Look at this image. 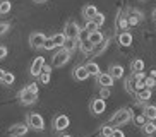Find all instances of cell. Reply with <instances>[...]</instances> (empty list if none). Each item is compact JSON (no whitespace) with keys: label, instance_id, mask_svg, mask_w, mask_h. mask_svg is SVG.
<instances>
[{"label":"cell","instance_id":"obj_1","mask_svg":"<svg viewBox=\"0 0 156 137\" xmlns=\"http://www.w3.org/2000/svg\"><path fill=\"white\" fill-rule=\"evenodd\" d=\"M134 118V113L130 108H120L119 111H115L113 115H112L110 122H108V125H125V123H129L130 120Z\"/></svg>","mask_w":156,"mask_h":137},{"label":"cell","instance_id":"obj_2","mask_svg":"<svg viewBox=\"0 0 156 137\" xmlns=\"http://www.w3.org/2000/svg\"><path fill=\"white\" fill-rule=\"evenodd\" d=\"M26 123H28L29 128L36 130V132L45 130V120H43V117L40 113H36V111H31V113L26 115Z\"/></svg>","mask_w":156,"mask_h":137},{"label":"cell","instance_id":"obj_3","mask_svg":"<svg viewBox=\"0 0 156 137\" xmlns=\"http://www.w3.org/2000/svg\"><path fill=\"white\" fill-rule=\"evenodd\" d=\"M17 98H19V103H21V105L29 106V105H34V103L38 101V93H33L31 89L26 86V87H23V89L19 91Z\"/></svg>","mask_w":156,"mask_h":137},{"label":"cell","instance_id":"obj_4","mask_svg":"<svg viewBox=\"0 0 156 137\" xmlns=\"http://www.w3.org/2000/svg\"><path fill=\"white\" fill-rule=\"evenodd\" d=\"M81 27H79V24L76 23V21H69V23L65 24V27H64V34H65V38L67 40H79V36H81Z\"/></svg>","mask_w":156,"mask_h":137},{"label":"cell","instance_id":"obj_5","mask_svg":"<svg viewBox=\"0 0 156 137\" xmlns=\"http://www.w3.org/2000/svg\"><path fill=\"white\" fill-rule=\"evenodd\" d=\"M70 55H72V53H69V51L64 50V48H60V50L51 57V67H57V68L64 67V65L70 60Z\"/></svg>","mask_w":156,"mask_h":137},{"label":"cell","instance_id":"obj_6","mask_svg":"<svg viewBox=\"0 0 156 137\" xmlns=\"http://www.w3.org/2000/svg\"><path fill=\"white\" fill-rule=\"evenodd\" d=\"M69 125H70V118L67 117V115L60 113V115H55V117H53L51 127H53V130H55V132H64Z\"/></svg>","mask_w":156,"mask_h":137},{"label":"cell","instance_id":"obj_7","mask_svg":"<svg viewBox=\"0 0 156 137\" xmlns=\"http://www.w3.org/2000/svg\"><path fill=\"white\" fill-rule=\"evenodd\" d=\"M45 40H46V36L40 31H34V33L29 34V45H31V48H34V50H41L43 45H45Z\"/></svg>","mask_w":156,"mask_h":137},{"label":"cell","instance_id":"obj_8","mask_svg":"<svg viewBox=\"0 0 156 137\" xmlns=\"http://www.w3.org/2000/svg\"><path fill=\"white\" fill-rule=\"evenodd\" d=\"M45 58L43 57H36V58L33 60L31 67H29V74H31L33 77H40V74H41L43 67H45Z\"/></svg>","mask_w":156,"mask_h":137},{"label":"cell","instance_id":"obj_9","mask_svg":"<svg viewBox=\"0 0 156 137\" xmlns=\"http://www.w3.org/2000/svg\"><path fill=\"white\" fill-rule=\"evenodd\" d=\"M29 127L28 123H16V125H12V127L9 128V135L10 137H24L26 134H28Z\"/></svg>","mask_w":156,"mask_h":137},{"label":"cell","instance_id":"obj_10","mask_svg":"<svg viewBox=\"0 0 156 137\" xmlns=\"http://www.w3.org/2000/svg\"><path fill=\"white\" fill-rule=\"evenodd\" d=\"M105 108H106V103H105V100H101V98H94V100L89 103V110H91L93 115H101L105 111Z\"/></svg>","mask_w":156,"mask_h":137},{"label":"cell","instance_id":"obj_11","mask_svg":"<svg viewBox=\"0 0 156 137\" xmlns=\"http://www.w3.org/2000/svg\"><path fill=\"white\" fill-rule=\"evenodd\" d=\"M96 81H98V84H100V87H112L113 82H115V79L112 77L108 72H101L96 77Z\"/></svg>","mask_w":156,"mask_h":137},{"label":"cell","instance_id":"obj_12","mask_svg":"<svg viewBox=\"0 0 156 137\" xmlns=\"http://www.w3.org/2000/svg\"><path fill=\"white\" fill-rule=\"evenodd\" d=\"M77 41H79V50L83 51L84 55H89V53H93V51H94V45L87 41V36H86V38L79 36Z\"/></svg>","mask_w":156,"mask_h":137},{"label":"cell","instance_id":"obj_13","mask_svg":"<svg viewBox=\"0 0 156 137\" xmlns=\"http://www.w3.org/2000/svg\"><path fill=\"white\" fill-rule=\"evenodd\" d=\"M127 21H129V26H137L142 21V12H139V10H136V9H129Z\"/></svg>","mask_w":156,"mask_h":137},{"label":"cell","instance_id":"obj_14","mask_svg":"<svg viewBox=\"0 0 156 137\" xmlns=\"http://www.w3.org/2000/svg\"><path fill=\"white\" fill-rule=\"evenodd\" d=\"M72 76H74V79H76V81H79V82L86 81V79L89 77V74H87V70H86V67H84V65H77V67L72 70Z\"/></svg>","mask_w":156,"mask_h":137},{"label":"cell","instance_id":"obj_15","mask_svg":"<svg viewBox=\"0 0 156 137\" xmlns=\"http://www.w3.org/2000/svg\"><path fill=\"white\" fill-rule=\"evenodd\" d=\"M117 41H119L120 46H130L132 45V34L129 31H124V33H119V36H117Z\"/></svg>","mask_w":156,"mask_h":137},{"label":"cell","instance_id":"obj_16","mask_svg":"<svg viewBox=\"0 0 156 137\" xmlns=\"http://www.w3.org/2000/svg\"><path fill=\"white\" fill-rule=\"evenodd\" d=\"M96 14H98L96 5H84L83 7V17L86 19V21H93Z\"/></svg>","mask_w":156,"mask_h":137},{"label":"cell","instance_id":"obj_17","mask_svg":"<svg viewBox=\"0 0 156 137\" xmlns=\"http://www.w3.org/2000/svg\"><path fill=\"white\" fill-rule=\"evenodd\" d=\"M142 115H144L149 122H154L156 120V105H144Z\"/></svg>","mask_w":156,"mask_h":137},{"label":"cell","instance_id":"obj_18","mask_svg":"<svg viewBox=\"0 0 156 137\" xmlns=\"http://www.w3.org/2000/svg\"><path fill=\"white\" fill-rule=\"evenodd\" d=\"M51 41H53V45H55V48H64L65 41H67V38H65L64 33H55V34H51Z\"/></svg>","mask_w":156,"mask_h":137},{"label":"cell","instance_id":"obj_19","mask_svg":"<svg viewBox=\"0 0 156 137\" xmlns=\"http://www.w3.org/2000/svg\"><path fill=\"white\" fill-rule=\"evenodd\" d=\"M113 79H122L124 77V67L119 64H112L110 65V72H108Z\"/></svg>","mask_w":156,"mask_h":137},{"label":"cell","instance_id":"obj_20","mask_svg":"<svg viewBox=\"0 0 156 137\" xmlns=\"http://www.w3.org/2000/svg\"><path fill=\"white\" fill-rule=\"evenodd\" d=\"M103 40H105V36H103V33H101L100 29H98V31H94V33H89V34H87V41H89V43H93L94 46L100 45Z\"/></svg>","mask_w":156,"mask_h":137},{"label":"cell","instance_id":"obj_21","mask_svg":"<svg viewBox=\"0 0 156 137\" xmlns=\"http://www.w3.org/2000/svg\"><path fill=\"white\" fill-rule=\"evenodd\" d=\"M136 98H137V103H147V101L151 100V89H147V87L141 89V91L136 94Z\"/></svg>","mask_w":156,"mask_h":137},{"label":"cell","instance_id":"obj_22","mask_svg":"<svg viewBox=\"0 0 156 137\" xmlns=\"http://www.w3.org/2000/svg\"><path fill=\"white\" fill-rule=\"evenodd\" d=\"M84 67H86V70H87V74H89V76H94V77H98V76L101 74V72H100V65H98L96 62H87Z\"/></svg>","mask_w":156,"mask_h":137},{"label":"cell","instance_id":"obj_23","mask_svg":"<svg viewBox=\"0 0 156 137\" xmlns=\"http://www.w3.org/2000/svg\"><path fill=\"white\" fill-rule=\"evenodd\" d=\"M117 29H120V33H124L125 29H129V21H127V16L120 14L117 17Z\"/></svg>","mask_w":156,"mask_h":137},{"label":"cell","instance_id":"obj_24","mask_svg":"<svg viewBox=\"0 0 156 137\" xmlns=\"http://www.w3.org/2000/svg\"><path fill=\"white\" fill-rule=\"evenodd\" d=\"M141 130H142V134H144V135H149V137H151L153 134L156 132V125H154V122H149V120H147V122L141 127Z\"/></svg>","mask_w":156,"mask_h":137},{"label":"cell","instance_id":"obj_25","mask_svg":"<svg viewBox=\"0 0 156 137\" xmlns=\"http://www.w3.org/2000/svg\"><path fill=\"white\" fill-rule=\"evenodd\" d=\"M130 70H132V74L144 72V62H142L141 58H136V60H132V64H130Z\"/></svg>","mask_w":156,"mask_h":137},{"label":"cell","instance_id":"obj_26","mask_svg":"<svg viewBox=\"0 0 156 137\" xmlns=\"http://www.w3.org/2000/svg\"><path fill=\"white\" fill-rule=\"evenodd\" d=\"M108 43H110V38H105V40H103V41L100 43V45H96V46H94V51H93V53H94V55H101L103 51L106 50V46H108Z\"/></svg>","mask_w":156,"mask_h":137},{"label":"cell","instance_id":"obj_27","mask_svg":"<svg viewBox=\"0 0 156 137\" xmlns=\"http://www.w3.org/2000/svg\"><path fill=\"white\" fill-rule=\"evenodd\" d=\"M10 9H12V4H10L9 0H0V16L9 14Z\"/></svg>","mask_w":156,"mask_h":137},{"label":"cell","instance_id":"obj_28","mask_svg":"<svg viewBox=\"0 0 156 137\" xmlns=\"http://www.w3.org/2000/svg\"><path fill=\"white\" fill-rule=\"evenodd\" d=\"M77 46H79V41L77 40H67V41H65V45H64V50H67L69 53H72Z\"/></svg>","mask_w":156,"mask_h":137},{"label":"cell","instance_id":"obj_29","mask_svg":"<svg viewBox=\"0 0 156 137\" xmlns=\"http://www.w3.org/2000/svg\"><path fill=\"white\" fill-rule=\"evenodd\" d=\"M113 128L115 127H112V125H103V127L100 128V135L101 137H112V134H113Z\"/></svg>","mask_w":156,"mask_h":137},{"label":"cell","instance_id":"obj_30","mask_svg":"<svg viewBox=\"0 0 156 137\" xmlns=\"http://www.w3.org/2000/svg\"><path fill=\"white\" fill-rule=\"evenodd\" d=\"M83 29L87 33V34H89V33H94V31H98L100 27L96 26V23H94V21H86V24H84V27H83Z\"/></svg>","mask_w":156,"mask_h":137},{"label":"cell","instance_id":"obj_31","mask_svg":"<svg viewBox=\"0 0 156 137\" xmlns=\"http://www.w3.org/2000/svg\"><path fill=\"white\" fill-rule=\"evenodd\" d=\"M14 81H16L14 74H12V72H5V76H4V81H2V84H5V86H12V84H14Z\"/></svg>","mask_w":156,"mask_h":137},{"label":"cell","instance_id":"obj_32","mask_svg":"<svg viewBox=\"0 0 156 137\" xmlns=\"http://www.w3.org/2000/svg\"><path fill=\"white\" fill-rule=\"evenodd\" d=\"M132 120H134V123H136L137 127H142V125H144V123L147 122V118L144 117V115H136V117H134Z\"/></svg>","mask_w":156,"mask_h":137},{"label":"cell","instance_id":"obj_33","mask_svg":"<svg viewBox=\"0 0 156 137\" xmlns=\"http://www.w3.org/2000/svg\"><path fill=\"white\" fill-rule=\"evenodd\" d=\"M50 77H51V72H41L40 74V84H48L50 82Z\"/></svg>","mask_w":156,"mask_h":137},{"label":"cell","instance_id":"obj_34","mask_svg":"<svg viewBox=\"0 0 156 137\" xmlns=\"http://www.w3.org/2000/svg\"><path fill=\"white\" fill-rule=\"evenodd\" d=\"M94 23H96V26L98 27H101L103 24H105V14H101V12H98L96 16H94V19H93Z\"/></svg>","mask_w":156,"mask_h":137},{"label":"cell","instance_id":"obj_35","mask_svg":"<svg viewBox=\"0 0 156 137\" xmlns=\"http://www.w3.org/2000/svg\"><path fill=\"white\" fill-rule=\"evenodd\" d=\"M154 86H156V79H153V77H146V79H144V87L153 89Z\"/></svg>","mask_w":156,"mask_h":137},{"label":"cell","instance_id":"obj_36","mask_svg":"<svg viewBox=\"0 0 156 137\" xmlns=\"http://www.w3.org/2000/svg\"><path fill=\"white\" fill-rule=\"evenodd\" d=\"M55 48V45H53V41H51V38H46L45 40V45H43V50H53Z\"/></svg>","mask_w":156,"mask_h":137},{"label":"cell","instance_id":"obj_37","mask_svg":"<svg viewBox=\"0 0 156 137\" xmlns=\"http://www.w3.org/2000/svg\"><path fill=\"white\" fill-rule=\"evenodd\" d=\"M9 29H10V24L9 23H0V36H4Z\"/></svg>","mask_w":156,"mask_h":137},{"label":"cell","instance_id":"obj_38","mask_svg":"<svg viewBox=\"0 0 156 137\" xmlns=\"http://www.w3.org/2000/svg\"><path fill=\"white\" fill-rule=\"evenodd\" d=\"M108 96H110V87H101L100 89V98L105 100V98H108Z\"/></svg>","mask_w":156,"mask_h":137},{"label":"cell","instance_id":"obj_39","mask_svg":"<svg viewBox=\"0 0 156 137\" xmlns=\"http://www.w3.org/2000/svg\"><path fill=\"white\" fill-rule=\"evenodd\" d=\"M7 53H9V50H7V46L0 45V60H4L5 57H7Z\"/></svg>","mask_w":156,"mask_h":137},{"label":"cell","instance_id":"obj_40","mask_svg":"<svg viewBox=\"0 0 156 137\" xmlns=\"http://www.w3.org/2000/svg\"><path fill=\"white\" fill-rule=\"evenodd\" d=\"M112 137H125V134H124V130H120V128H113Z\"/></svg>","mask_w":156,"mask_h":137},{"label":"cell","instance_id":"obj_41","mask_svg":"<svg viewBox=\"0 0 156 137\" xmlns=\"http://www.w3.org/2000/svg\"><path fill=\"white\" fill-rule=\"evenodd\" d=\"M4 76H5V70L4 68H0V82L4 81Z\"/></svg>","mask_w":156,"mask_h":137},{"label":"cell","instance_id":"obj_42","mask_svg":"<svg viewBox=\"0 0 156 137\" xmlns=\"http://www.w3.org/2000/svg\"><path fill=\"white\" fill-rule=\"evenodd\" d=\"M33 2H36V4H43V2H48V0H33Z\"/></svg>","mask_w":156,"mask_h":137},{"label":"cell","instance_id":"obj_43","mask_svg":"<svg viewBox=\"0 0 156 137\" xmlns=\"http://www.w3.org/2000/svg\"><path fill=\"white\" fill-rule=\"evenodd\" d=\"M151 77L156 79V70H151Z\"/></svg>","mask_w":156,"mask_h":137},{"label":"cell","instance_id":"obj_44","mask_svg":"<svg viewBox=\"0 0 156 137\" xmlns=\"http://www.w3.org/2000/svg\"><path fill=\"white\" fill-rule=\"evenodd\" d=\"M58 137H70V135H69V134H60Z\"/></svg>","mask_w":156,"mask_h":137},{"label":"cell","instance_id":"obj_45","mask_svg":"<svg viewBox=\"0 0 156 137\" xmlns=\"http://www.w3.org/2000/svg\"><path fill=\"white\" fill-rule=\"evenodd\" d=\"M153 19H154V21H156V9L153 10Z\"/></svg>","mask_w":156,"mask_h":137},{"label":"cell","instance_id":"obj_46","mask_svg":"<svg viewBox=\"0 0 156 137\" xmlns=\"http://www.w3.org/2000/svg\"><path fill=\"white\" fill-rule=\"evenodd\" d=\"M151 137H156V132H154V134H153V135H151Z\"/></svg>","mask_w":156,"mask_h":137}]
</instances>
